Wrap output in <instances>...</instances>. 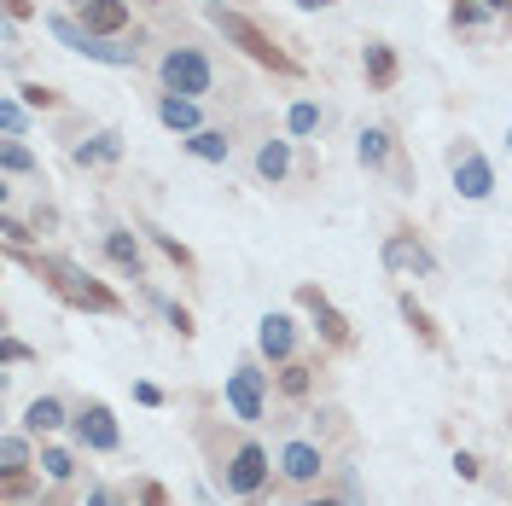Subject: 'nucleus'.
Listing matches in <instances>:
<instances>
[{
    "label": "nucleus",
    "mask_w": 512,
    "mask_h": 506,
    "mask_svg": "<svg viewBox=\"0 0 512 506\" xmlns=\"http://www.w3.org/2000/svg\"><path fill=\"white\" fill-rule=\"evenodd\" d=\"M24 489H30V477H24V472H6V495H12V501H18Z\"/></svg>",
    "instance_id": "nucleus-31"
},
{
    "label": "nucleus",
    "mask_w": 512,
    "mask_h": 506,
    "mask_svg": "<svg viewBox=\"0 0 512 506\" xmlns=\"http://www.w3.org/2000/svg\"><path fill=\"white\" fill-rule=\"evenodd\" d=\"M367 76H373V88H390L396 82V53L390 47H367Z\"/></svg>",
    "instance_id": "nucleus-15"
},
{
    "label": "nucleus",
    "mask_w": 512,
    "mask_h": 506,
    "mask_svg": "<svg viewBox=\"0 0 512 506\" xmlns=\"http://www.w3.org/2000/svg\"><path fill=\"white\" fill-rule=\"evenodd\" d=\"M88 506H117V495H111V489H94V495H88Z\"/></svg>",
    "instance_id": "nucleus-32"
},
{
    "label": "nucleus",
    "mask_w": 512,
    "mask_h": 506,
    "mask_svg": "<svg viewBox=\"0 0 512 506\" xmlns=\"http://www.w3.org/2000/svg\"><path fill=\"white\" fill-rule=\"evenodd\" d=\"M0 128H6V134H18V128H24V111H18V105H12V99H6V105H0Z\"/></svg>",
    "instance_id": "nucleus-29"
},
{
    "label": "nucleus",
    "mask_w": 512,
    "mask_h": 506,
    "mask_svg": "<svg viewBox=\"0 0 512 506\" xmlns=\"http://www.w3.org/2000/svg\"><path fill=\"white\" fill-rule=\"evenodd\" d=\"M47 30L59 35L70 53H88V59H99V64H134V47H105V41H94L88 30H76L70 18H47Z\"/></svg>",
    "instance_id": "nucleus-4"
},
{
    "label": "nucleus",
    "mask_w": 512,
    "mask_h": 506,
    "mask_svg": "<svg viewBox=\"0 0 512 506\" xmlns=\"http://www.w3.org/2000/svg\"><path fill=\"white\" fill-rule=\"evenodd\" d=\"M134 402H146V408H158L163 396H158V384H134Z\"/></svg>",
    "instance_id": "nucleus-30"
},
{
    "label": "nucleus",
    "mask_w": 512,
    "mask_h": 506,
    "mask_svg": "<svg viewBox=\"0 0 512 506\" xmlns=\"http://www.w3.org/2000/svg\"><path fill=\"white\" fill-rule=\"evenodd\" d=\"M280 460H286V477H315V472H320V454H315L309 443H291Z\"/></svg>",
    "instance_id": "nucleus-14"
},
{
    "label": "nucleus",
    "mask_w": 512,
    "mask_h": 506,
    "mask_svg": "<svg viewBox=\"0 0 512 506\" xmlns=\"http://www.w3.org/2000/svg\"><path fill=\"white\" fill-rule=\"evenodd\" d=\"M0 163H6V169H12V175H24V169H30V152H24V146H6V152H0Z\"/></svg>",
    "instance_id": "nucleus-26"
},
{
    "label": "nucleus",
    "mask_w": 512,
    "mask_h": 506,
    "mask_svg": "<svg viewBox=\"0 0 512 506\" xmlns=\"http://www.w3.org/2000/svg\"><path fill=\"white\" fill-rule=\"evenodd\" d=\"M297 303H303V309H315L320 332H326V338H332V344H350V320L338 315V309H332V303H326V297H320L315 285H297Z\"/></svg>",
    "instance_id": "nucleus-8"
},
{
    "label": "nucleus",
    "mask_w": 512,
    "mask_h": 506,
    "mask_svg": "<svg viewBox=\"0 0 512 506\" xmlns=\"http://www.w3.org/2000/svg\"><path fill=\"white\" fill-rule=\"evenodd\" d=\"M117 152H123V140H117V134H99L88 146H76V163H111Z\"/></svg>",
    "instance_id": "nucleus-17"
},
{
    "label": "nucleus",
    "mask_w": 512,
    "mask_h": 506,
    "mask_svg": "<svg viewBox=\"0 0 512 506\" xmlns=\"http://www.w3.org/2000/svg\"><path fill=\"white\" fill-rule=\"evenodd\" d=\"M315 123H320V111H315V105H291V134H309Z\"/></svg>",
    "instance_id": "nucleus-25"
},
{
    "label": "nucleus",
    "mask_w": 512,
    "mask_h": 506,
    "mask_svg": "<svg viewBox=\"0 0 512 506\" xmlns=\"http://www.w3.org/2000/svg\"><path fill=\"white\" fill-rule=\"evenodd\" d=\"M0 460H6V472H24V460H30L24 437H6V443H0Z\"/></svg>",
    "instance_id": "nucleus-23"
},
{
    "label": "nucleus",
    "mask_w": 512,
    "mask_h": 506,
    "mask_svg": "<svg viewBox=\"0 0 512 506\" xmlns=\"http://www.w3.org/2000/svg\"><path fill=\"white\" fill-rule=\"evenodd\" d=\"M59 419H64V408H59V402H53V396H41V402H35V408H30V431H53Z\"/></svg>",
    "instance_id": "nucleus-20"
},
{
    "label": "nucleus",
    "mask_w": 512,
    "mask_h": 506,
    "mask_svg": "<svg viewBox=\"0 0 512 506\" xmlns=\"http://www.w3.org/2000/svg\"><path fill=\"white\" fill-rule=\"evenodd\" d=\"M280 390H286V396H303V390H309V367H286V373H280Z\"/></svg>",
    "instance_id": "nucleus-24"
},
{
    "label": "nucleus",
    "mask_w": 512,
    "mask_h": 506,
    "mask_svg": "<svg viewBox=\"0 0 512 506\" xmlns=\"http://www.w3.org/2000/svg\"><path fill=\"white\" fill-rule=\"evenodd\" d=\"M41 466H47V477H70V454L47 448V454H41Z\"/></svg>",
    "instance_id": "nucleus-27"
},
{
    "label": "nucleus",
    "mask_w": 512,
    "mask_h": 506,
    "mask_svg": "<svg viewBox=\"0 0 512 506\" xmlns=\"http://www.w3.org/2000/svg\"><path fill=\"white\" fill-rule=\"evenodd\" d=\"M216 24H222L227 41H233V47H245V53H251L256 64H268V70H297V64H291L286 53H280V47L268 41V35L256 30L251 18H239V12H216Z\"/></svg>",
    "instance_id": "nucleus-2"
},
{
    "label": "nucleus",
    "mask_w": 512,
    "mask_h": 506,
    "mask_svg": "<svg viewBox=\"0 0 512 506\" xmlns=\"http://www.w3.org/2000/svg\"><path fill=\"white\" fill-rule=\"evenodd\" d=\"M35 274L59 291L70 309H94V315H117V297L105 291L99 280H88L76 262H59V256H35Z\"/></svg>",
    "instance_id": "nucleus-1"
},
{
    "label": "nucleus",
    "mask_w": 512,
    "mask_h": 506,
    "mask_svg": "<svg viewBox=\"0 0 512 506\" xmlns=\"http://www.w3.org/2000/svg\"><path fill=\"white\" fill-rule=\"evenodd\" d=\"M158 117H163L169 128H198V105H192V99H181V94H169V99L158 105Z\"/></svg>",
    "instance_id": "nucleus-13"
},
{
    "label": "nucleus",
    "mask_w": 512,
    "mask_h": 506,
    "mask_svg": "<svg viewBox=\"0 0 512 506\" xmlns=\"http://www.w3.org/2000/svg\"><path fill=\"white\" fill-rule=\"evenodd\" d=\"M227 408L239 413V419H262V373L256 367H239L227 379Z\"/></svg>",
    "instance_id": "nucleus-5"
},
{
    "label": "nucleus",
    "mask_w": 512,
    "mask_h": 506,
    "mask_svg": "<svg viewBox=\"0 0 512 506\" xmlns=\"http://www.w3.org/2000/svg\"><path fill=\"white\" fill-rule=\"evenodd\" d=\"M140 506H169V489L163 483H140Z\"/></svg>",
    "instance_id": "nucleus-28"
},
{
    "label": "nucleus",
    "mask_w": 512,
    "mask_h": 506,
    "mask_svg": "<svg viewBox=\"0 0 512 506\" xmlns=\"http://www.w3.org/2000/svg\"><path fill=\"white\" fill-rule=\"evenodd\" d=\"M163 88H169V94H181V99L204 94V88H210V64L198 59L192 47H175V53L163 59Z\"/></svg>",
    "instance_id": "nucleus-3"
},
{
    "label": "nucleus",
    "mask_w": 512,
    "mask_h": 506,
    "mask_svg": "<svg viewBox=\"0 0 512 506\" xmlns=\"http://www.w3.org/2000/svg\"><path fill=\"white\" fill-rule=\"evenodd\" d=\"M384 152H390V134L384 128H367L361 134V163H384Z\"/></svg>",
    "instance_id": "nucleus-21"
},
{
    "label": "nucleus",
    "mask_w": 512,
    "mask_h": 506,
    "mask_svg": "<svg viewBox=\"0 0 512 506\" xmlns=\"http://www.w3.org/2000/svg\"><path fill=\"white\" fill-rule=\"evenodd\" d=\"M262 477H268V454H262L256 443H245L239 454H233V466H227V489L251 495V489H262Z\"/></svg>",
    "instance_id": "nucleus-7"
},
{
    "label": "nucleus",
    "mask_w": 512,
    "mask_h": 506,
    "mask_svg": "<svg viewBox=\"0 0 512 506\" xmlns=\"http://www.w3.org/2000/svg\"><path fill=\"white\" fill-rule=\"evenodd\" d=\"M105 251H111V262H117V268L140 274V245H134L128 233H111V239H105Z\"/></svg>",
    "instance_id": "nucleus-18"
},
{
    "label": "nucleus",
    "mask_w": 512,
    "mask_h": 506,
    "mask_svg": "<svg viewBox=\"0 0 512 506\" xmlns=\"http://www.w3.org/2000/svg\"><path fill=\"white\" fill-rule=\"evenodd\" d=\"M192 152H198V158H210V163H222L227 158V140H222V134H192Z\"/></svg>",
    "instance_id": "nucleus-22"
},
{
    "label": "nucleus",
    "mask_w": 512,
    "mask_h": 506,
    "mask_svg": "<svg viewBox=\"0 0 512 506\" xmlns=\"http://www.w3.org/2000/svg\"><path fill=\"white\" fill-rule=\"evenodd\" d=\"M384 268H396V274H437L431 251H425L419 239H408V233H396V239L384 245Z\"/></svg>",
    "instance_id": "nucleus-6"
},
{
    "label": "nucleus",
    "mask_w": 512,
    "mask_h": 506,
    "mask_svg": "<svg viewBox=\"0 0 512 506\" xmlns=\"http://www.w3.org/2000/svg\"><path fill=\"white\" fill-rule=\"evenodd\" d=\"M483 6H495V12H507V6H512V0H483Z\"/></svg>",
    "instance_id": "nucleus-34"
},
{
    "label": "nucleus",
    "mask_w": 512,
    "mask_h": 506,
    "mask_svg": "<svg viewBox=\"0 0 512 506\" xmlns=\"http://www.w3.org/2000/svg\"><path fill=\"white\" fill-rule=\"evenodd\" d=\"M309 506H338V501H309Z\"/></svg>",
    "instance_id": "nucleus-35"
},
{
    "label": "nucleus",
    "mask_w": 512,
    "mask_h": 506,
    "mask_svg": "<svg viewBox=\"0 0 512 506\" xmlns=\"http://www.w3.org/2000/svg\"><path fill=\"white\" fill-rule=\"evenodd\" d=\"M454 187H460V198H489L495 175H489V163L478 152H466V158H454Z\"/></svg>",
    "instance_id": "nucleus-9"
},
{
    "label": "nucleus",
    "mask_w": 512,
    "mask_h": 506,
    "mask_svg": "<svg viewBox=\"0 0 512 506\" xmlns=\"http://www.w3.org/2000/svg\"><path fill=\"white\" fill-rule=\"evenodd\" d=\"M256 169H262L268 181H280V175L291 169V152H286V140H274V146H262V152H256Z\"/></svg>",
    "instance_id": "nucleus-16"
},
{
    "label": "nucleus",
    "mask_w": 512,
    "mask_h": 506,
    "mask_svg": "<svg viewBox=\"0 0 512 506\" xmlns=\"http://www.w3.org/2000/svg\"><path fill=\"white\" fill-rule=\"evenodd\" d=\"M82 18H88V30H94V35H117L128 24V6H123V0H88V6H82Z\"/></svg>",
    "instance_id": "nucleus-11"
},
{
    "label": "nucleus",
    "mask_w": 512,
    "mask_h": 506,
    "mask_svg": "<svg viewBox=\"0 0 512 506\" xmlns=\"http://www.w3.org/2000/svg\"><path fill=\"white\" fill-rule=\"evenodd\" d=\"M402 320H408V326H414L419 338H425V344H437V326H431V315H425V309H419L414 297H402Z\"/></svg>",
    "instance_id": "nucleus-19"
},
{
    "label": "nucleus",
    "mask_w": 512,
    "mask_h": 506,
    "mask_svg": "<svg viewBox=\"0 0 512 506\" xmlns=\"http://www.w3.org/2000/svg\"><path fill=\"white\" fill-rule=\"evenodd\" d=\"M256 344H262V355H291V320L286 315H262Z\"/></svg>",
    "instance_id": "nucleus-12"
},
{
    "label": "nucleus",
    "mask_w": 512,
    "mask_h": 506,
    "mask_svg": "<svg viewBox=\"0 0 512 506\" xmlns=\"http://www.w3.org/2000/svg\"><path fill=\"white\" fill-rule=\"evenodd\" d=\"M76 431H82V443L99 448V454L117 448V425H111V408H105V402H88V413L76 419Z\"/></svg>",
    "instance_id": "nucleus-10"
},
{
    "label": "nucleus",
    "mask_w": 512,
    "mask_h": 506,
    "mask_svg": "<svg viewBox=\"0 0 512 506\" xmlns=\"http://www.w3.org/2000/svg\"><path fill=\"white\" fill-rule=\"evenodd\" d=\"M297 6H309V12H320V6H332V0H297Z\"/></svg>",
    "instance_id": "nucleus-33"
}]
</instances>
